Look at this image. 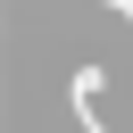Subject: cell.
Returning a JSON list of instances; mask_svg holds the SVG:
<instances>
[{
  "mask_svg": "<svg viewBox=\"0 0 133 133\" xmlns=\"http://www.w3.org/2000/svg\"><path fill=\"white\" fill-rule=\"evenodd\" d=\"M108 8H116V17H125V25H133V0H108Z\"/></svg>",
  "mask_w": 133,
  "mask_h": 133,
  "instance_id": "7a4b0ae2",
  "label": "cell"
},
{
  "mask_svg": "<svg viewBox=\"0 0 133 133\" xmlns=\"http://www.w3.org/2000/svg\"><path fill=\"white\" fill-rule=\"evenodd\" d=\"M100 83H108L100 66H75V83H66V100H75V125H83V133H116V125H100Z\"/></svg>",
  "mask_w": 133,
  "mask_h": 133,
  "instance_id": "6da1fadb",
  "label": "cell"
}]
</instances>
